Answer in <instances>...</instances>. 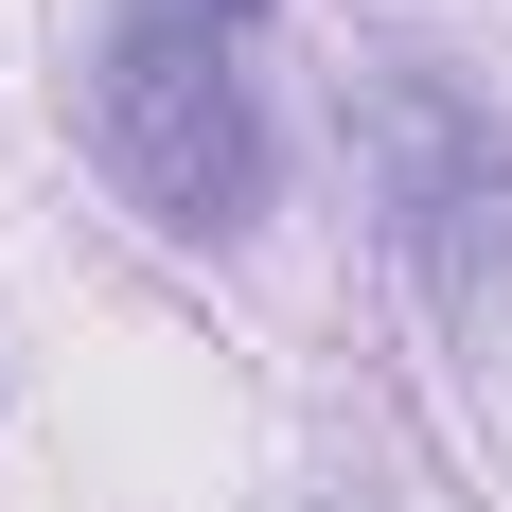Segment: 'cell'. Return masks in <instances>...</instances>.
<instances>
[{"label":"cell","instance_id":"cell-1","mask_svg":"<svg viewBox=\"0 0 512 512\" xmlns=\"http://www.w3.org/2000/svg\"><path fill=\"white\" fill-rule=\"evenodd\" d=\"M89 159L106 195L177 230V248H248L265 230V89H248V36L195 18V0H124L89 53Z\"/></svg>","mask_w":512,"mask_h":512},{"label":"cell","instance_id":"cell-2","mask_svg":"<svg viewBox=\"0 0 512 512\" xmlns=\"http://www.w3.org/2000/svg\"><path fill=\"white\" fill-rule=\"evenodd\" d=\"M354 159H371V195H389L407 283L460 318V336H495L512 318V142H495V106H477L442 53H371L354 71Z\"/></svg>","mask_w":512,"mask_h":512},{"label":"cell","instance_id":"cell-3","mask_svg":"<svg viewBox=\"0 0 512 512\" xmlns=\"http://www.w3.org/2000/svg\"><path fill=\"white\" fill-rule=\"evenodd\" d=\"M195 18H230V36H248V18H265V0H195Z\"/></svg>","mask_w":512,"mask_h":512}]
</instances>
